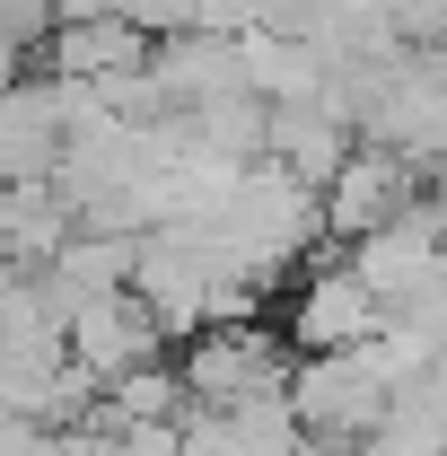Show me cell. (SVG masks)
I'll list each match as a JSON object with an SVG mask.
<instances>
[{"instance_id": "obj_8", "label": "cell", "mask_w": 447, "mask_h": 456, "mask_svg": "<svg viewBox=\"0 0 447 456\" xmlns=\"http://www.w3.org/2000/svg\"><path fill=\"white\" fill-rule=\"evenodd\" d=\"M70 237H79V211L61 202V184H0V264L45 273Z\"/></svg>"}, {"instance_id": "obj_2", "label": "cell", "mask_w": 447, "mask_h": 456, "mask_svg": "<svg viewBox=\"0 0 447 456\" xmlns=\"http://www.w3.org/2000/svg\"><path fill=\"white\" fill-rule=\"evenodd\" d=\"M289 334L264 325V316H246V325H211V334H193L175 351V378H184V395L193 412H228V403H264V395H289Z\"/></svg>"}, {"instance_id": "obj_1", "label": "cell", "mask_w": 447, "mask_h": 456, "mask_svg": "<svg viewBox=\"0 0 447 456\" xmlns=\"http://www.w3.org/2000/svg\"><path fill=\"white\" fill-rule=\"evenodd\" d=\"M386 403H394V378H386V360H378V342L325 351V360H298V369H289V412H298L307 448H342L351 456L386 421Z\"/></svg>"}, {"instance_id": "obj_5", "label": "cell", "mask_w": 447, "mask_h": 456, "mask_svg": "<svg viewBox=\"0 0 447 456\" xmlns=\"http://www.w3.org/2000/svg\"><path fill=\"white\" fill-rule=\"evenodd\" d=\"M61 351H70V369H88L97 387L132 378V369H150V360H175L167 334L150 325V307H141L132 289H123V298H97V307H79L70 334H61Z\"/></svg>"}, {"instance_id": "obj_7", "label": "cell", "mask_w": 447, "mask_h": 456, "mask_svg": "<svg viewBox=\"0 0 447 456\" xmlns=\"http://www.w3.org/2000/svg\"><path fill=\"white\" fill-rule=\"evenodd\" d=\"M351 150H360V132H351L334 106H272V167L298 175L316 202H325V184L342 175Z\"/></svg>"}, {"instance_id": "obj_6", "label": "cell", "mask_w": 447, "mask_h": 456, "mask_svg": "<svg viewBox=\"0 0 447 456\" xmlns=\"http://www.w3.org/2000/svg\"><path fill=\"white\" fill-rule=\"evenodd\" d=\"M150 53L158 45L132 18H70V27H53V45H45V79H61V88H114V79L150 70Z\"/></svg>"}, {"instance_id": "obj_4", "label": "cell", "mask_w": 447, "mask_h": 456, "mask_svg": "<svg viewBox=\"0 0 447 456\" xmlns=\"http://www.w3.org/2000/svg\"><path fill=\"white\" fill-rule=\"evenodd\" d=\"M412 202H421V167L394 159V150H378V141H360L342 159V175L325 184V237L334 246H360V237H378L386 220H403Z\"/></svg>"}, {"instance_id": "obj_3", "label": "cell", "mask_w": 447, "mask_h": 456, "mask_svg": "<svg viewBox=\"0 0 447 456\" xmlns=\"http://www.w3.org/2000/svg\"><path fill=\"white\" fill-rule=\"evenodd\" d=\"M386 325H394V316H386V298L360 281L342 255H334V264H307V273L289 281V325H280V334H289V351H298V360L360 351V342H378Z\"/></svg>"}, {"instance_id": "obj_9", "label": "cell", "mask_w": 447, "mask_h": 456, "mask_svg": "<svg viewBox=\"0 0 447 456\" xmlns=\"http://www.w3.org/2000/svg\"><path fill=\"white\" fill-rule=\"evenodd\" d=\"M184 412H193V395H184L175 360H150V369H132V378H114V387H106L97 430H175Z\"/></svg>"}]
</instances>
